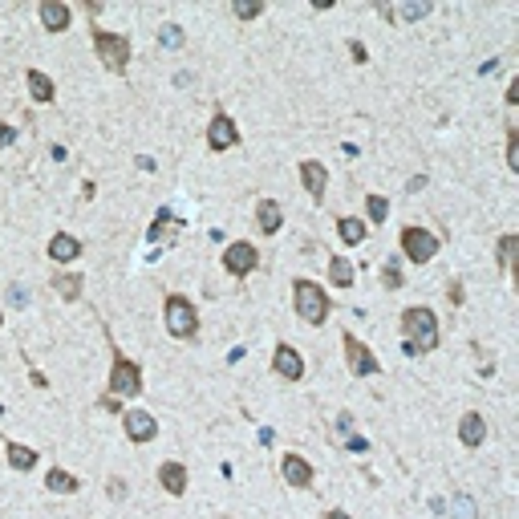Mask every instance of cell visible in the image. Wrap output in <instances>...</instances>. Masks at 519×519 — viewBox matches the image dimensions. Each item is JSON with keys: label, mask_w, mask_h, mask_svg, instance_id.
I'll list each match as a JSON object with an SVG mask.
<instances>
[{"label": "cell", "mask_w": 519, "mask_h": 519, "mask_svg": "<svg viewBox=\"0 0 519 519\" xmlns=\"http://www.w3.org/2000/svg\"><path fill=\"white\" fill-rule=\"evenodd\" d=\"M402 333H406V345L414 353H434L438 349V316L426 304H414L402 312Z\"/></svg>", "instance_id": "cell-1"}, {"label": "cell", "mask_w": 519, "mask_h": 519, "mask_svg": "<svg viewBox=\"0 0 519 519\" xmlns=\"http://www.w3.org/2000/svg\"><path fill=\"white\" fill-rule=\"evenodd\" d=\"M292 304H297V316L304 325H325V316L333 308L329 297H325V288L312 284V280H292Z\"/></svg>", "instance_id": "cell-2"}, {"label": "cell", "mask_w": 519, "mask_h": 519, "mask_svg": "<svg viewBox=\"0 0 519 519\" xmlns=\"http://www.w3.org/2000/svg\"><path fill=\"white\" fill-rule=\"evenodd\" d=\"M93 49H97L102 65H106V69H114V73H122V69L130 65V41L122 37V33L93 29Z\"/></svg>", "instance_id": "cell-3"}, {"label": "cell", "mask_w": 519, "mask_h": 519, "mask_svg": "<svg viewBox=\"0 0 519 519\" xmlns=\"http://www.w3.org/2000/svg\"><path fill=\"white\" fill-rule=\"evenodd\" d=\"M110 393H114V397H134V393H142V369H138L130 357H122V353H114Z\"/></svg>", "instance_id": "cell-4"}, {"label": "cell", "mask_w": 519, "mask_h": 519, "mask_svg": "<svg viewBox=\"0 0 519 519\" xmlns=\"http://www.w3.org/2000/svg\"><path fill=\"white\" fill-rule=\"evenodd\" d=\"M167 329H171V337H195V329H199V316H195V304L187 301V297H167Z\"/></svg>", "instance_id": "cell-5"}, {"label": "cell", "mask_w": 519, "mask_h": 519, "mask_svg": "<svg viewBox=\"0 0 519 519\" xmlns=\"http://www.w3.org/2000/svg\"><path fill=\"white\" fill-rule=\"evenodd\" d=\"M402 252L414 260V264H426L438 252V235L426 227H402Z\"/></svg>", "instance_id": "cell-6"}, {"label": "cell", "mask_w": 519, "mask_h": 519, "mask_svg": "<svg viewBox=\"0 0 519 519\" xmlns=\"http://www.w3.org/2000/svg\"><path fill=\"white\" fill-rule=\"evenodd\" d=\"M345 357H349V369H353V378H373V373L382 369V361L369 353V345H361L353 333H345Z\"/></svg>", "instance_id": "cell-7"}, {"label": "cell", "mask_w": 519, "mask_h": 519, "mask_svg": "<svg viewBox=\"0 0 519 519\" xmlns=\"http://www.w3.org/2000/svg\"><path fill=\"white\" fill-rule=\"evenodd\" d=\"M260 264V252L252 244H227V252H223V268H227V276H248L252 268Z\"/></svg>", "instance_id": "cell-8"}, {"label": "cell", "mask_w": 519, "mask_h": 519, "mask_svg": "<svg viewBox=\"0 0 519 519\" xmlns=\"http://www.w3.org/2000/svg\"><path fill=\"white\" fill-rule=\"evenodd\" d=\"M235 142H240L235 122H231L227 114H216L211 126H207V146H211V150H227V146H235Z\"/></svg>", "instance_id": "cell-9"}, {"label": "cell", "mask_w": 519, "mask_h": 519, "mask_svg": "<svg viewBox=\"0 0 519 519\" xmlns=\"http://www.w3.org/2000/svg\"><path fill=\"white\" fill-rule=\"evenodd\" d=\"M122 426H126V438H130V442H150V438L159 434V422H154L146 410H130L126 418H122Z\"/></svg>", "instance_id": "cell-10"}, {"label": "cell", "mask_w": 519, "mask_h": 519, "mask_svg": "<svg viewBox=\"0 0 519 519\" xmlns=\"http://www.w3.org/2000/svg\"><path fill=\"white\" fill-rule=\"evenodd\" d=\"M272 365H276V373H280V378H288V382H301V378H304V357L292 345H276Z\"/></svg>", "instance_id": "cell-11"}, {"label": "cell", "mask_w": 519, "mask_h": 519, "mask_svg": "<svg viewBox=\"0 0 519 519\" xmlns=\"http://www.w3.org/2000/svg\"><path fill=\"white\" fill-rule=\"evenodd\" d=\"M69 8L61 4V0H41V25L49 29V33H65L69 29Z\"/></svg>", "instance_id": "cell-12"}, {"label": "cell", "mask_w": 519, "mask_h": 519, "mask_svg": "<svg viewBox=\"0 0 519 519\" xmlns=\"http://www.w3.org/2000/svg\"><path fill=\"white\" fill-rule=\"evenodd\" d=\"M301 183H304V191L321 203V199H325V183H329V174H325L321 163H312V159H308V163H301Z\"/></svg>", "instance_id": "cell-13"}, {"label": "cell", "mask_w": 519, "mask_h": 519, "mask_svg": "<svg viewBox=\"0 0 519 519\" xmlns=\"http://www.w3.org/2000/svg\"><path fill=\"white\" fill-rule=\"evenodd\" d=\"M256 223H260V231H264V235H276V231L284 227V211H280V203H276V199H260Z\"/></svg>", "instance_id": "cell-14"}, {"label": "cell", "mask_w": 519, "mask_h": 519, "mask_svg": "<svg viewBox=\"0 0 519 519\" xmlns=\"http://www.w3.org/2000/svg\"><path fill=\"white\" fill-rule=\"evenodd\" d=\"M78 256H82V244H78L73 235H65V231H61V235H53V240H49V260L69 264V260H78Z\"/></svg>", "instance_id": "cell-15"}, {"label": "cell", "mask_w": 519, "mask_h": 519, "mask_svg": "<svg viewBox=\"0 0 519 519\" xmlns=\"http://www.w3.org/2000/svg\"><path fill=\"white\" fill-rule=\"evenodd\" d=\"M280 471H284V478H288L292 487H312V467L304 463L301 454H284V467H280Z\"/></svg>", "instance_id": "cell-16"}, {"label": "cell", "mask_w": 519, "mask_h": 519, "mask_svg": "<svg viewBox=\"0 0 519 519\" xmlns=\"http://www.w3.org/2000/svg\"><path fill=\"white\" fill-rule=\"evenodd\" d=\"M459 438H463V446H478V442L487 438V418H483V414H463Z\"/></svg>", "instance_id": "cell-17"}, {"label": "cell", "mask_w": 519, "mask_h": 519, "mask_svg": "<svg viewBox=\"0 0 519 519\" xmlns=\"http://www.w3.org/2000/svg\"><path fill=\"white\" fill-rule=\"evenodd\" d=\"M4 454H8V467H12V471H33V467H37V459H41L33 446H21V442H8V446H4Z\"/></svg>", "instance_id": "cell-18"}, {"label": "cell", "mask_w": 519, "mask_h": 519, "mask_svg": "<svg viewBox=\"0 0 519 519\" xmlns=\"http://www.w3.org/2000/svg\"><path fill=\"white\" fill-rule=\"evenodd\" d=\"M159 483H163L171 495H183V491H187V467H183V463H163V467H159Z\"/></svg>", "instance_id": "cell-19"}, {"label": "cell", "mask_w": 519, "mask_h": 519, "mask_svg": "<svg viewBox=\"0 0 519 519\" xmlns=\"http://www.w3.org/2000/svg\"><path fill=\"white\" fill-rule=\"evenodd\" d=\"M53 288H57V297L78 301V297H82V276H73V272H57V276H53Z\"/></svg>", "instance_id": "cell-20"}, {"label": "cell", "mask_w": 519, "mask_h": 519, "mask_svg": "<svg viewBox=\"0 0 519 519\" xmlns=\"http://www.w3.org/2000/svg\"><path fill=\"white\" fill-rule=\"evenodd\" d=\"M25 82H29V93H33L37 102H53V97H57V89H53V82L45 78L41 69H29V78H25Z\"/></svg>", "instance_id": "cell-21"}, {"label": "cell", "mask_w": 519, "mask_h": 519, "mask_svg": "<svg viewBox=\"0 0 519 519\" xmlns=\"http://www.w3.org/2000/svg\"><path fill=\"white\" fill-rule=\"evenodd\" d=\"M45 487L57 491V495H73V491H78V478L69 475V471H61V467H53V471L45 475Z\"/></svg>", "instance_id": "cell-22"}, {"label": "cell", "mask_w": 519, "mask_h": 519, "mask_svg": "<svg viewBox=\"0 0 519 519\" xmlns=\"http://www.w3.org/2000/svg\"><path fill=\"white\" fill-rule=\"evenodd\" d=\"M329 284H333V288H349V284H353V264H349V260H341V256L329 260Z\"/></svg>", "instance_id": "cell-23"}, {"label": "cell", "mask_w": 519, "mask_h": 519, "mask_svg": "<svg viewBox=\"0 0 519 519\" xmlns=\"http://www.w3.org/2000/svg\"><path fill=\"white\" fill-rule=\"evenodd\" d=\"M337 235L345 240V244H361L365 235H369V227L361 223V219H353V216H345L341 223H337Z\"/></svg>", "instance_id": "cell-24"}, {"label": "cell", "mask_w": 519, "mask_h": 519, "mask_svg": "<svg viewBox=\"0 0 519 519\" xmlns=\"http://www.w3.org/2000/svg\"><path fill=\"white\" fill-rule=\"evenodd\" d=\"M450 516L454 519H478L475 499H471V495H454V499H450Z\"/></svg>", "instance_id": "cell-25"}, {"label": "cell", "mask_w": 519, "mask_h": 519, "mask_svg": "<svg viewBox=\"0 0 519 519\" xmlns=\"http://www.w3.org/2000/svg\"><path fill=\"white\" fill-rule=\"evenodd\" d=\"M183 41H187V37H183L178 25H163V29H159V45H163V49H183Z\"/></svg>", "instance_id": "cell-26"}, {"label": "cell", "mask_w": 519, "mask_h": 519, "mask_svg": "<svg viewBox=\"0 0 519 519\" xmlns=\"http://www.w3.org/2000/svg\"><path fill=\"white\" fill-rule=\"evenodd\" d=\"M426 12H430V0H406V4H402V21H410V25L422 21Z\"/></svg>", "instance_id": "cell-27"}, {"label": "cell", "mask_w": 519, "mask_h": 519, "mask_svg": "<svg viewBox=\"0 0 519 519\" xmlns=\"http://www.w3.org/2000/svg\"><path fill=\"white\" fill-rule=\"evenodd\" d=\"M150 240H154V244H159V240H171V211H159L154 227H150Z\"/></svg>", "instance_id": "cell-28"}, {"label": "cell", "mask_w": 519, "mask_h": 519, "mask_svg": "<svg viewBox=\"0 0 519 519\" xmlns=\"http://www.w3.org/2000/svg\"><path fill=\"white\" fill-rule=\"evenodd\" d=\"M382 284H386V288H402V268H397V260H389L386 268H382Z\"/></svg>", "instance_id": "cell-29"}, {"label": "cell", "mask_w": 519, "mask_h": 519, "mask_svg": "<svg viewBox=\"0 0 519 519\" xmlns=\"http://www.w3.org/2000/svg\"><path fill=\"white\" fill-rule=\"evenodd\" d=\"M507 167L519 171V134L511 126H507Z\"/></svg>", "instance_id": "cell-30"}, {"label": "cell", "mask_w": 519, "mask_h": 519, "mask_svg": "<svg viewBox=\"0 0 519 519\" xmlns=\"http://www.w3.org/2000/svg\"><path fill=\"white\" fill-rule=\"evenodd\" d=\"M386 216H389V203L382 199V195H369V219H373V223H382Z\"/></svg>", "instance_id": "cell-31"}, {"label": "cell", "mask_w": 519, "mask_h": 519, "mask_svg": "<svg viewBox=\"0 0 519 519\" xmlns=\"http://www.w3.org/2000/svg\"><path fill=\"white\" fill-rule=\"evenodd\" d=\"M260 12H264L260 0H240V4H235V16H244V21H252V16H260Z\"/></svg>", "instance_id": "cell-32"}, {"label": "cell", "mask_w": 519, "mask_h": 519, "mask_svg": "<svg viewBox=\"0 0 519 519\" xmlns=\"http://www.w3.org/2000/svg\"><path fill=\"white\" fill-rule=\"evenodd\" d=\"M8 304H12V308H25V304H29V288H25V284H8Z\"/></svg>", "instance_id": "cell-33"}, {"label": "cell", "mask_w": 519, "mask_h": 519, "mask_svg": "<svg viewBox=\"0 0 519 519\" xmlns=\"http://www.w3.org/2000/svg\"><path fill=\"white\" fill-rule=\"evenodd\" d=\"M333 434H337V438H353V414H337V422H333Z\"/></svg>", "instance_id": "cell-34"}, {"label": "cell", "mask_w": 519, "mask_h": 519, "mask_svg": "<svg viewBox=\"0 0 519 519\" xmlns=\"http://www.w3.org/2000/svg\"><path fill=\"white\" fill-rule=\"evenodd\" d=\"M511 252H516V235H503L499 240V264L503 268H511Z\"/></svg>", "instance_id": "cell-35"}, {"label": "cell", "mask_w": 519, "mask_h": 519, "mask_svg": "<svg viewBox=\"0 0 519 519\" xmlns=\"http://www.w3.org/2000/svg\"><path fill=\"white\" fill-rule=\"evenodd\" d=\"M106 491H110V499H126V491H130V487H126V478H118V475H114L110 483H106Z\"/></svg>", "instance_id": "cell-36"}, {"label": "cell", "mask_w": 519, "mask_h": 519, "mask_svg": "<svg viewBox=\"0 0 519 519\" xmlns=\"http://www.w3.org/2000/svg\"><path fill=\"white\" fill-rule=\"evenodd\" d=\"M446 301H450V304H463V284H459V280H450V284H446Z\"/></svg>", "instance_id": "cell-37"}, {"label": "cell", "mask_w": 519, "mask_h": 519, "mask_svg": "<svg viewBox=\"0 0 519 519\" xmlns=\"http://www.w3.org/2000/svg\"><path fill=\"white\" fill-rule=\"evenodd\" d=\"M349 450H353V454H365V450H369V442H365V438H349Z\"/></svg>", "instance_id": "cell-38"}, {"label": "cell", "mask_w": 519, "mask_h": 519, "mask_svg": "<svg viewBox=\"0 0 519 519\" xmlns=\"http://www.w3.org/2000/svg\"><path fill=\"white\" fill-rule=\"evenodd\" d=\"M12 138H16V130H12V126H4V122H0V146H8Z\"/></svg>", "instance_id": "cell-39"}, {"label": "cell", "mask_w": 519, "mask_h": 519, "mask_svg": "<svg viewBox=\"0 0 519 519\" xmlns=\"http://www.w3.org/2000/svg\"><path fill=\"white\" fill-rule=\"evenodd\" d=\"M325 519H349V516H345V511H329Z\"/></svg>", "instance_id": "cell-40"}]
</instances>
